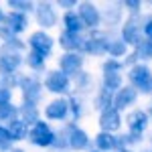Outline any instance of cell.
<instances>
[{"label":"cell","mask_w":152,"mask_h":152,"mask_svg":"<svg viewBox=\"0 0 152 152\" xmlns=\"http://www.w3.org/2000/svg\"><path fill=\"white\" fill-rule=\"evenodd\" d=\"M130 77H132V81L136 83L142 91H152V73L148 67H142V65L136 67Z\"/></svg>","instance_id":"obj_1"},{"label":"cell","mask_w":152,"mask_h":152,"mask_svg":"<svg viewBox=\"0 0 152 152\" xmlns=\"http://www.w3.org/2000/svg\"><path fill=\"white\" fill-rule=\"evenodd\" d=\"M146 114H142V112H134L132 116H130V126L132 130H136V132H142V130L146 128Z\"/></svg>","instance_id":"obj_2"},{"label":"cell","mask_w":152,"mask_h":152,"mask_svg":"<svg viewBox=\"0 0 152 152\" xmlns=\"http://www.w3.org/2000/svg\"><path fill=\"white\" fill-rule=\"evenodd\" d=\"M134 99H136V91H134V89H126V91H122L120 97H118V105H120V107H124V105L132 104Z\"/></svg>","instance_id":"obj_3"},{"label":"cell","mask_w":152,"mask_h":152,"mask_svg":"<svg viewBox=\"0 0 152 152\" xmlns=\"http://www.w3.org/2000/svg\"><path fill=\"white\" fill-rule=\"evenodd\" d=\"M118 114L116 112H110V114H105L104 116V126L105 128H118Z\"/></svg>","instance_id":"obj_4"},{"label":"cell","mask_w":152,"mask_h":152,"mask_svg":"<svg viewBox=\"0 0 152 152\" xmlns=\"http://www.w3.org/2000/svg\"><path fill=\"white\" fill-rule=\"evenodd\" d=\"M116 142H114V138L112 136H107V134H104V136H99V146L102 148H112Z\"/></svg>","instance_id":"obj_5"},{"label":"cell","mask_w":152,"mask_h":152,"mask_svg":"<svg viewBox=\"0 0 152 152\" xmlns=\"http://www.w3.org/2000/svg\"><path fill=\"white\" fill-rule=\"evenodd\" d=\"M142 53H144V57H152V41H148V43L142 47Z\"/></svg>","instance_id":"obj_6"},{"label":"cell","mask_w":152,"mask_h":152,"mask_svg":"<svg viewBox=\"0 0 152 152\" xmlns=\"http://www.w3.org/2000/svg\"><path fill=\"white\" fill-rule=\"evenodd\" d=\"M144 33L150 37V41H152V20H148V23L144 24Z\"/></svg>","instance_id":"obj_7"}]
</instances>
